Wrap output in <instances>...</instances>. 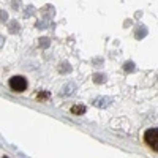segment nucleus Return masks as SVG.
Masks as SVG:
<instances>
[{
	"instance_id": "obj_3",
	"label": "nucleus",
	"mask_w": 158,
	"mask_h": 158,
	"mask_svg": "<svg viewBox=\"0 0 158 158\" xmlns=\"http://www.w3.org/2000/svg\"><path fill=\"white\" fill-rule=\"evenodd\" d=\"M94 104L98 106V108H106L108 104H111V98H108V97H98V98L94 100Z\"/></svg>"
},
{
	"instance_id": "obj_9",
	"label": "nucleus",
	"mask_w": 158,
	"mask_h": 158,
	"mask_svg": "<svg viewBox=\"0 0 158 158\" xmlns=\"http://www.w3.org/2000/svg\"><path fill=\"white\" fill-rule=\"evenodd\" d=\"M0 21H8V15L5 11H0Z\"/></svg>"
},
{
	"instance_id": "obj_6",
	"label": "nucleus",
	"mask_w": 158,
	"mask_h": 158,
	"mask_svg": "<svg viewBox=\"0 0 158 158\" xmlns=\"http://www.w3.org/2000/svg\"><path fill=\"white\" fill-rule=\"evenodd\" d=\"M123 70H125V71H133V70H135V63H133V62H125Z\"/></svg>"
},
{
	"instance_id": "obj_5",
	"label": "nucleus",
	"mask_w": 158,
	"mask_h": 158,
	"mask_svg": "<svg viewBox=\"0 0 158 158\" xmlns=\"http://www.w3.org/2000/svg\"><path fill=\"white\" fill-rule=\"evenodd\" d=\"M74 89H76V87H74V84H68L67 87H63V92H62V95H71Z\"/></svg>"
},
{
	"instance_id": "obj_7",
	"label": "nucleus",
	"mask_w": 158,
	"mask_h": 158,
	"mask_svg": "<svg viewBox=\"0 0 158 158\" xmlns=\"http://www.w3.org/2000/svg\"><path fill=\"white\" fill-rule=\"evenodd\" d=\"M10 32H11V33L19 32V24H18V22H11V24H10Z\"/></svg>"
},
{
	"instance_id": "obj_10",
	"label": "nucleus",
	"mask_w": 158,
	"mask_h": 158,
	"mask_svg": "<svg viewBox=\"0 0 158 158\" xmlns=\"http://www.w3.org/2000/svg\"><path fill=\"white\" fill-rule=\"evenodd\" d=\"M36 98H38V100H48V98H49V94H38Z\"/></svg>"
},
{
	"instance_id": "obj_11",
	"label": "nucleus",
	"mask_w": 158,
	"mask_h": 158,
	"mask_svg": "<svg viewBox=\"0 0 158 158\" xmlns=\"http://www.w3.org/2000/svg\"><path fill=\"white\" fill-rule=\"evenodd\" d=\"M40 44H43V46H49V40H48V38L40 40Z\"/></svg>"
},
{
	"instance_id": "obj_1",
	"label": "nucleus",
	"mask_w": 158,
	"mask_h": 158,
	"mask_svg": "<svg viewBox=\"0 0 158 158\" xmlns=\"http://www.w3.org/2000/svg\"><path fill=\"white\" fill-rule=\"evenodd\" d=\"M144 144L153 152H158V128H149L144 133Z\"/></svg>"
},
{
	"instance_id": "obj_12",
	"label": "nucleus",
	"mask_w": 158,
	"mask_h": 158,
	"mask_svg": "<svg viewBox=\"0 0 158 158\" xmlns=\"http://www.w3.org/2000/svg\"><path fill=\"white\" fill-rule=\"evenodd\" d=\"M3 41H5V38H3V36H0V46L3 44Z\"/></svg>"
},
{
	"instance_id": "obj_8",
	"label": "nucleus",
	"mask_w": 158,
	"mask_h": 158,
	"mask_svg": "<svg viewBox=\"0 0 158 158\" xmlns=\"http://www.w3.org/2000/svg\"><path fill=\"white\" fill-rule=\"evenodd\" d=\"M104 79H106V76H103V74H95V76H94V81H95L97 84H101Z\"/></svg>"
},
{
	"instance_id": "obj_2",
	"label": "nucleus",
	"mask_w": 158,
	"mask_h": 158,
	"mask_svg": "<svg viewBox=\"0 0 158 158\" xmlns=\"http://www.w3.org/2000/svg\"><path fill=\"white\" fill-rule=\"evenodd\" d=\"M27 79H25L24 76H13L10 79V87L13 92H18V94H21V92H24L25 89H27Z\"/></svg>"
},
{
	"instance_id": "obj_4",
	"label": "nucleus",
	"mask_w": 158,
	"mask_h": 158,
	"mask_svg": "<svg viewBox=\"0 0 158 158\" xmlns=\"http://www.w3.org/2000/svg\"><path fill=\"white\" fill-rule=\"evenodd\" d=\"M71 112L79 115V114H85V106H82V104H76V106L71 108Z\"/></svg>"
}]
</instances>
